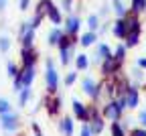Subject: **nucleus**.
Returning <instances> with one entry per match:
<instances>
[{
	"label": "nucleus",
	"mask_w": 146,
	"mask_h": 136,
	"mask_svg": "<svg viewBox=\"0 0 146 136\" xmlns=\"http://www.w3.org/2000/svg\"><path fill=\"white\" fill-rule=\"evenodd\" d=\"M45 87H47L49 95H55L57 89H59V73H57V69H55L53 59L45 61Z\"/></svg>",
	"instance_id": "1"
},
{
	"label": "nucleus",
	"mask_w": 146,
	"mask_h": 136,
	"mask_svg": "<svg viewBox=\"0 0 146 136\" xmlns=\"http://www.w3.org/2000/svg\"><path fill=\"white\" fill-rule=\"evenodd\" d=\"M102 116H104V120L120 122V120H122V116H124V112L120 110V106H118L116 100H108V102L102 106Z\"/></svg>",
	"instance_id": "2"
},
{
	"label": "nucleus",
	"mask_w": 146,
	"mask_h": 136,
	"mask_svg": "<svg viewBox=\"0 0 146 136\" xmlns=\"http://www.w3.org/2000/svg\"><path fill=\"white\" fill-rule=\"evenodd\" d=\"M120 69H122V63L116 59L114 55H112V57H108V59H104V61L100 63V71H102V75L106 77V79H108V77L118 75Z\"/></svg>",
	"instance_id": "3"
},
{
	"label": "nucleus",
	"mask_w": 146,
	"mask_h": 136,
	"mask_svg": "<svg viewBox=\"0 0 146 136\" xmlns=\"http://www.w3.org/2000/svg\"><path fill=\"white\" fill-rule=\"evenodd\" d=\"M0 126H2L4 132L12 134L18 130V126H21V120H18V114L16 112H8V114H2L0 116Z\"/></svg>",
	"instance_id": "4"
},
{
	"label": "nucleus",
	"mask_w": 146,
	"mask_h": 136,
	"mask_svg": "<svg viewBox=\"0 0 146 136\" xmlns=\"http://www.w3.org/2000/svg\"><path fill=\"white\" fill-rule=\"evenodd\" d=\"M71 108H73V118H75V120H79L81 124H83V122H89V106H87V104H83V102L77 100V98H73Z\"/></svg>",
	"instance_id": "5"
},
{
	"label": "nucleus",
	"mask_w": 146,
	"mask_h": 136,
	"mask_svg": "<svg viewBox=\"0 0 146 136\" xmlns=\"http://www.w3.org/2000/svg\"><path fill=\"white\" fill-rule=\"evenodd\" d=\"M45 108H47V114L49 116H59L61 110H63V98L59 93H55V95H49V98H45Z\"/></svg>",
	"instance_id": "6"
},
{
	"label": "nucleus",
	"mask_w": 146,
	"mask_h": 136,
	"mask_svg": "<svg viewBox=\"0 0 146 136\" xmlns=\"http://www.w3.org/2000/svg\"><path fill=\"white\" fill-rule=\"evenodd\" d=\"M35 75H36V65H31V67H23L21 69V75L14 77V79L21 81V87H33V81H35Z\"/></svg>",
	"instance_id": "7"
},
{
	"label": "nucleus",
	"mask_w": 146,
	"mask_h": 136,
	"mask_svg": "<svg viewBox=\"0 0 146 136\" xmlns=\"http://www.w3.org/2000/svg\"><path fill=\"white\" fill-rule=\"evenodd\" d=\"M18 39H21L23 47H33V43H35V29L31 27V23H23V25H21Z\"/></svg>",
	"instance_id": "8"
},
{
	"label": "nucleus",
	"mask_w": 146,
	"mask_h": 136,
	"mask_svg": "<svg viewBox=\"0 0 146 136\" xmlns=\"http://www.w3.org/2000/svg\"><path fill=\"white\" fill-rule=\"evenodd\" d=\"M36 51H35V47H23V51H21V63H23V67H31V65H36Z\"/></svg>",
	"instance_id": "9"
},
{
	"label": "nucleus",
	"mask_w": 146,
	"mask_h": 136,
	"mask_svg": "<svg viewBox=\"0 0 146 136\" xmlns=\"http://www.w3.org/2000/svg\"><path fill=\"white\" fill-rule=\"evenodd\" d=\"M126 102H128V110H136L140 106V89L130 85L126 91Z\"/></svg>",
	"instance_id": "10"
},
{
	"label": "nucleus",
	"mask_w": 146,
	"mask_h": 136,
	"mask_svg": "<svg viewBox=\"0 0 146 136\" xmlns=\"http://www.w3.org/2000/svg\"><path fill=\"white\" fill-rule=\"evenodd\" d=\"M112 55H114V51H112V49H110L106 43H100V45H98V49H96V55H94V63H98V65H100L104 59H108V57H112Z\"/></svg>",
	"instance_id": "11"
},
{
	"label": "nucleus",
	"mask_w": 146,
	"mask_h": 136,
	"mask_svg": "<svg viewBox=\"0 0 146 136\" xmlns=\"http://www.w3.org/2000/svg\"><path fill=\"white\" fill-rule=\"evenodd\" d=\"M79 27H81L79 16H75V14L67 16V21H65V33H67V35H73V37H75V35L79 33Z\"/></svg>",
	"instance_id": "12"
},
{
	"label": "nucleus",
	"mask_w": 146,
	"mask_h": 136,
	"mask_svg": "<svg viewBox=\"0 0 146 136\" xmlns=\"http://www.w3.org/2000/svg\"><path fill=\"white\" fill-rule=\"evenodd\" d=\"M144 81H146V75H144V69H140L138 65H136V67H132V69H130V85L138 87V85H142Z\"/></svg>",
	"instance_id": "13"
},
{
	"label": "nucleus",
	"mask_w": 146,
	"mask_h": 136,
	"mask_svg": "<svg viewBox=\"0 0 146 136\" xmlns=\"http://www.w3.org/2000/svg\"><path fill=\"white\" fill-rule=\"evenodd\" d=\"M59 130H61L63 136H73V132H75V122H73L71 116H65V118H61Z\"/></svg>",
	"instance_id": "14"
},
{
	"label": "nucleus",
	"mask_w": 146,
	"mask_h": 136,
	"mask_svg": "<svg viewBox=\"0 0 146 136\" xmlns=\"http://www.w3.org/2000/svg\"><path fill=\"white\" fill-rule=\"evenodd\" d=\"M87 124H89L91 132H94V136H100V134L106 130V120H104V116H96V118H91Z\"/></svg>",
	"instance_id": "15"
},
{
	"label": "nucleus",
	"mask_w": 146,
	"mask_h": 136,
	"mask_svg": "<svg viewBox=\"0 0 146 136\" xmlns=\"http://www.w3.org/2000/svg\"><path fill=\"white\" fill-rule=\"evenodd\" d=\"M47 18H49V21H51L53 25H61V21H63V18H61V12H59V8L55 6V4L51 2V0H49V4H47Z\"/></svg>",
	"instance_id": "16"
},
{
	"label": "nucleus",
	"mask_w": 146,
	"mask_h": 136,
	"mask_svg": "<svg viewBox=\"0 0 146 136\" xmlns=\"http://www.w3.org/2000/svg\"><path fill=\"white\" fill-rule=\"evenodd\" d=\"M124 21H126V29L128 33H140V18L132 12V14H126L124 16Z\"/></svg>",
	"instance_id": "17"
},
{
	"label": "nucleus",
	"mask_w": 146,
	"mask_h": 136,
	"mask_svg": "<svg viewBox=\"0 0 146 136\" xmlns=\"http://www.w3.org/2000/svg\"><path fill=\"white\" fill-rule=\"evenodd\" d=\"M112 31H114V35H116L118 39H126V37H128L126 21H124V18H118V21L114 23V27H112Z\"/></svg>",
	"instance_id": "18"
},
{
	"label": "nucleus",
	"mask_w": 146,
	"mask_h": 136,
	"mask_svg": "<svg viewBox=\"0 0 146 136\" xmlns=\"http://www.w3.org/2000/svg\"><path fill=\"white\" fill-rule=\"evenodd\" d=\"M65 35V31H61L59 27H55V29H51V33H49V37H47V43L49 45H59V41H61V37Z\"/></svg>",
	"instance_id": "19"
},
{
	"label": "nucleus",
	"mask_w": 146,
	"mask_h": 136,
	"mask_svg": "<svg viewBox=\"0 0 146 136\" xmlns=\"http://www.w3.org/2000/svg\"><path fill=\"white\" fill-rule=\"evenodd\" d=\"M73 53H75V47H67V49H59V59L61 65H69L73 59Z\"/></svg>",
	"instance_id": "20"
},
{
	"label": "nucleus",
	"mask_w": 146,
	"mask_h": 136,
	"mask_svg": "<svg viewBox=\"0 0 146 136\" xmlns=\"http://www.w3.org/2000/svg\"><path fill=\"white\" fill-rule=\"evenodd\" d=\"M87 67H89V57L85 53L75 55V71H85Z\"/></svg>",
	"instance_id": "21"
},
{
	"label": "nucleus",
	"mask_w": 146,
	"mask_h": 136,
	"mask_svg": "<svg viewBox=\"0 0 146 136\" xmlns=\"http://www.w3.org/2000/svg\"><path fill=\"white\" fill-rule=\"evenodd\" d=\"M96 41H98V35H96V33H91V31H87V33H83V35H81L79 45H81V47H91Z\"/></svg>",
	"instance_id": "22"
},
{
	"label": "nucleus",
	"mask_w": 146,
	"mask_h": 136,
	"mask_svg": "<svg viewBox=\"0 0 146 136\" xmlns=\"http://www.w3.org/2000/svg\"><path fill=\"white\" fill-rule=\"evenodd\" d=\"M110 136H128V130L122 126V122H110Z\"/></svg>",
	"instance_id": "23"
},
{
	"label": "nucleus",
	"mask_w": 146,
	"mask_h": 136,
	"mask_svg": "<svg viewBox=\"0 0 146 136\" xmlns=\"http://www.w3.org/2000/svg\"><path fill=\"white\" fill-rule=\"evenodd\" d=\"M31 95H33V87H25V89H21V91H18V106L25 108V106L29 104V100H31Z\"/></svg>",
	"instance_id": "24"
},
{
	"label": "nucleus",
	"mask_w": 146,
	"mask_h": 136,
	"mask_svg": "<svg viewBox=\"0 0 146 136\" xmlns=\"http://www.w3.org/2000/svg\"><path fill=\"white\" fill-rule=\"evenodd\" d=\"M138 41H140V33H128V37H126V47L130 49V47H136L138 45Z\"/></svg>",
	"instance_id": "25"
},
{
	"label": "nucleus",
	"mask_w": 146,
	"mask_h": 136,
	"mask_svg": "<svg viewBox=\"0 0 146 136\" xmlns=\"http://www.w3.org/2000/svg\"><path fill=\"white\" fill-rule=\"evenodd\" d=\"M126 53H128V47H126V45H118V47H116V51H114V57H116L120 63H124Z\"/></svg>",
	"instance_id": "26"
},
{
	"label": "nucleus",
	"mask_w": 146,
	"mask_h": 136,
	"mask_svg": "<svg viewBox=\"0 0 146 136\" xmlns=\"http://www.w3.org/2000/svg\"><path fill=\"white\" fill-rule=\"evenodd\" d=\"M114 2V12L118 14V18H124L126 16V6H124V2L122 0H112Z\"/></svg>",
	"instance_id": "27"
},
{
	"label": "nucleus",
	"mask_w": 146,
	"mask_h": 136,
	"mask_svg": "<svg viewBox=\"0 0 146 136\" xmlns=\"http://www.w3.org/2000/svg\"><path fill=\"white\" fill-rule=\"evenodd\" d=\"M87 27H89L91 33H96V31L100 29V16H98V14H91V16L87 18Z\"/></svg>",
	"instance_id": "28"
},
{
	"label": "nucleus",
	"mask_w": 146,
	"mask_h": 136,
	"mask_svg": "<svg viewBox=\"0 0 146 136\" xmlns=\"http://www.w3.org/2000/svg\"><path fill=\"white\" fill-rule=\"evenodd\" d=\"M6 71H8V77H10V79H14V77L21 75V69H18V65H16V63H12V61H8Z\"/></svg>",
	"instance_id": "29"
},
{
	"label": "nucleus",
	"mask_w": 146,
	"mask_h": 136,
	"mask_svg": "<svg viewBox=\"0 0 146 136\" xmlns=\"http://www.w3.org/2000/svg\"><path fill=\"white\" fill-rule=\"evenodd\" d=\"M142 10H146V0H132V12L138 14Z\"/></svg>",
	"instance_id": "30"
},
{
	"label": "nucleus",
	"mask_w": 146,
	"mask_h": 136,
	"mask_svg": "<svg viewBox=\"0 0 146 136\" xmlns=\"http://www.w3.org/2000/svg\"><path fill=\"white\" fill-rule=\"evenodd\" d=\"M8 112H12L10 102H8L6 98H0V116H2V114H8Z\"/></svg>",
	"instance_id": "31"
},
{
	"label": "nucleus",
	"mask_w": 146,
	"mask_h": 136,
	"mask_svg": "<svg viewBox=\"0 0 146 136\" xmlns=\"http://www.w3.org/2000/svg\"><path fill=\"white\" fill-rule=\"evenodd\" d=\"M128 136H146V128H142V126H132L130 130H128Z\"/></svg>",
	"instance_id": "32"
},
{
	"label": "nucleus",
	"mask_w": 146,
	"mask_h": 136,
	"mask_svg": "<svg viewBox=\"0 0 146 136\" xmlns=\"http://www.w3.org/2000/svg\"><path fill=\"white\" fill-rule=\"evenodd\" d=\"M75 81H77V71H69V73L65 75V85H67V87H71Z\"/></svg>",
	"instance_id": "33"
},
{
	"label": "nucleus",
	"mask_w": 146,
	"mask_h": 136,
	"mask_svg": "<svg viewBox=\"0 0 146 136\" xmlns=\"http://www.w3.org/2000/svg\"><path fill=\"white\" fill-rule=\"evenodd\" d=\"M10 39L8 37H0V51H2V53H8V49H10Z\"/></svg>",
	"instance_id": "34"
},
{
	"label": "nucleus",
	"mask_w": 146,
	"mask_h": 136,
	"mask_svg": "<svg viewBox=\"0 0 146 136\" xmlns=\"http://www.w3.org/2000/svg\"><path fill=\"white\" fill-rule=\"evenodd\" d=\"M79 136H94V132H91V128H89V124H87V122H83V124H81Z\"/></svg>",
	"instance_id": "35"
},
{
	"label": "nucleus",
	"mask_w": 146,
	"mask_h": 136,
	"mask_svg": "<svg viewBox=\"0 0 146 136\" xmlns=\"http://www.w3.org/2000/svg\"><path fill=\"white\" fill-rule=\"evenodd\" d=\"M138 122H140L142 128H146V108H142V110L138 112Z\"/></svg>",
	"instance_id": "36"
},
{
	"label": "nucleus",
	"mask_w": 146,
	"mask_h": 136,
	"mask_svg": "<svg viewBox=\"0 0 146 136\" xmlns=\"http://www.w3.org/2000/svg\"><path fill=\"white\" fill-rule=\"evenodd\" d=\"M71 6H73V0H63V10H67V12H71V10H73Z\"/></svg>",
	"instance_id": "37"
},
{
	"label": "nucleus",
	"mask_w": 146,
	"mask_h": 136,
	"mask_svg": "<svg viewBox=\"0 0 146 136\" xmlns=\"http://www.w3.org/2000/svg\"><path fill=\"white\" fill-rule=\"evenodd\" d=\"M136 65H138L140 69H144V71H146V57H140V59L136 61Z\"/></svg>",
	"instance_id": "38"
},
{
	"label": "nucleus",
	"mask_w": 146,
	"mask_h": 136,
	"mask_svg": "<svg viewBox=\"0 0 146 136\" xmlns=\"http://www.w3.org/2000/svg\"><path fill=\"white\" fill-rule=\"evenodd\" d=\"M29 4H31V0H21V10H29Z\"/></svg>",
	"instance_id": "39"
},
{
	"label": "nucleus",
	"mask_w": 146,
	"mask_h": 136,
	"mask_svg": "<svg viewBox=\"0 0 146 136\" xmlns=\"http://www.w3.org/2000/svg\"><path fill=\"white\" fill-rule=\"evenodd\" d=\"M6 2H8V0H0V10H4V8H6Z\"/></svg>",
	"instance_id": "40"
},
{
	"label": "nucleus",
	"mask_w": 146,
	"mask_h": 136,
	"mask_svg": "<svg viewBox=\"0 0 146 136\" xmlns=\"http://www.w3.org/2000/svg\"><path fill=\"white\" fill-rule=\"evenodd\" d=\"M144 83H146V81H144Z\"/></svg>",
	"instance_id": "41"
}]
</instances>
